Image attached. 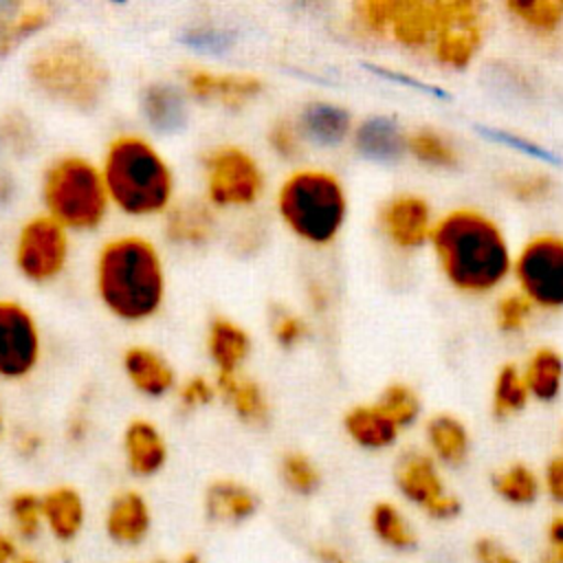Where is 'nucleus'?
I'll use <instances>...</instances> for the list:
<instances>
[{"instance_id": "1a4fd4ad", "label": "nucleus", "mask_w": 563, "mask_h": 563, "mask_svg": "<svg viewBox=\"0 0 563 563\" xmlns=\"http://www.w3.org/2000/svg\"><path fill=\"white\" fill-rule=\"evenodd\" d=\"M262 189V169L242 147L222 145L207 156V191L216 205L244 207L255 202Z\"/></svg>"}, {"instance_id": "de8ad7c7", "label": "nucleus", "mask_w": 563, "mask_h": 563, "mask_svg": "<svg viewBox=\"0 0 563 563\" xmlns=\"http://www.w3.org/2000/svg\"><path fill=\"white\" fill-rule=\"evenodd\" d=\"M24 543L9 530H0V563H18L24 554Z\"/></svg>"}, {"instance_id": "7c9ffc66", "label": "nucleus", "mask_w": 563, "mask_h": 563, "mask_svg": "<svg viewBox=\"0 0 563 563\" xmlns=\"http://www.w3.org/2000/svg\"><path fill=\"white\" fill-rule=\"evenodd\" d=\"M51 20L48 4L15 7L11 13H0V53L11 51L29 33L40 31Z\"/></svg>"}, {"instance_id": "c85d7f7f", "label": "nucleus", "mask_w": 563, "mask_h": 563, "mask_svg": "<svg viewBox=\"0 0 563 563\" xmlns=\"http://www.w3.org/2000/svg\"><path fill=\"white\" fill-rule=\"evenodd\" d=\"M369 526L378 541L394 550H409L416 545V532L407 517L389 501H378L369 512Z\"/></svg>"}, {"instance_id": "37998d69", "label": "nucleus", "mask_w": 563, "mask_h": 563, "mask_svg": "<svg viewBox=\"0 0 563 563\" xmlns=\"http://www.w3.org/2000/svg\"><path fill=\"white\" fill-rule=\"evenodd\" d=\"M543 482H545L548 495H550L556 504H563V455L552 457V460L548 462Z\"/></svg>"}, {"instance_id": "bb28decb", "label": "nucleus", "mask_w": 563, "mask_h": 563, "mask_svg": "<svg viewBox=\"0 0 563 563\" xmlns=\"http://www.w3.org/2000/svg\"><path fill=\"white\" fill-rule=\"evenodd\" d=\"M125 369H128V376L132 378V383L150 396H158V394L167 391L174 380L169 365L158 354H154L152 350H145V347L128 350Z\"/></svg>"}, {"instance_id": "2f4dec72", "label": "nucleus", "mask_w": 563, "mask_h": 563, "mask_svg": "<svg viewBox=\"0 0 563 563\" xmlns=\"http://www.w3.org/2000/svg\"><path fill=\"white\" fill-rule=\"evenodd\" d=\"M495 493L512 506H530L539 497V479L526 464H510L493 475Z\"/></svg>"}, {"instance_id": "423d86ee", "label": "nucleus", "mask_w": 563, "mask_h": 563, "mask_svg": "<svg viewBox=\"0 0 563 563\" xmlns=\"http://www.w3.org/2000/svg\"><path fill=\"white\" fill-rule=\"evenodd\" d=\"M106 183L117 205L128 213H152L165 207L172 176L163 158L139 139H119L106 158Z\"/></svg>"}, {"instance_id": "9d476101", "label": "nucleus", "mask_w": 563, "mask_h": 563, "mask_svg": "<svg viewBox=\"0 0 563 563\" xmlns=\"http://www.w3.org/2000/svg\"><path fill=\"white\" fill-rule=\"evenodd\" d=\"M398 490L435 519H451L460 512L457 497L444 490L442 477L427 453L409 451L396 464Z\"/></svg>"}, {"instance_id": "a878e982", "label": "nucleus", "mask_w": 563, "mask_h": 563, "mask_svg": "<svg viewBox=\"0 0 563 563\" xmlns=\"http://www.w3.org/2000/svg\"><path fill=\"white\" fill-rule=\"evenodd\" d=\"M143 112L147 121L161 132H174L187 121V106L183 95L169 84H154L143 95Z\"/></svg>"}, {"instance_id": "72a5a7b5", "label": "nucleus", "mask_w": 563, "mask_h": 563, "mask_svg": "<svg viewBox=\"0 0 563 563\" xmlns=\"http://www.w3.org/2000/svg\"><path fill=\"white\" fill-rule=\"evenodd\" d=\"M506 11L532 33H554L563 24L561 0H532L506 2Z\"/></svg>"}, {"instance_id": "412c9836", "label": "nucleus", "mask_w": 563, "mask_h": 563, "mask_svg": "<svg viewBox=\"0 0 563 563\" xmlns=\"http://www.w3.org/2000/svg\"><path fill=\"white\" fill-rule=\"evenodd\" d=\"M343 427L347 431V435L363 449L369 451H378L385 449L389 444H394L396 435H398V427L378 409V405H358L352 407L345 418H343Z\"/></svg>"}, {"instance_id": "4be33fe9", "label": "nucleus", "mask_w": 563, "mask_h": 563, "mask_svg": "<svg viewBox=\"0 0 563 563\" xmlns=\"http://www.w3.org/2000/svg\"><path fill=\"white\" fill-rule=\"evenodd\" d=\"M521 376L530 396L541 402H550L563 387V358L552 347H539L530 354Z\"/></svg>"}, {"instance_id": "f03ea898", "label": "nucleus", "mask_w": 563, "mask_h": 563, "mask_svg": "<svg viewBox=\"0 0 563 563\" xmlns=\"http://www.w3.org/2000/svg\"><path fill=\"white\" fill-rule=\"evenodd\" d=\"M431 246L451 286L482 295L497 288L512 268L499 224L477 209H453L431 229Z\"/></svg>"}, {"instance_id": "a18cd8bd", "label": "nucleus", "mask_w": 563, "mask_h": 563, "mask_svg": "<svg viewBox=\"0 0 563 563\" xmlns=\"http://www.w3.org/2000/svg\"><path fill=\"white\" fill-rule=\"evenodd\" d=\"M183 402L194 407V405H205L211 400L213 391L209 387V383L205 378H191L185 387H183Z\"/></svg>"}, {"instance_id": "7ed1b4c3", "label": "nucleus", "mask_w": 563, "mask_h": 563, "mask_svg": "<svg viewBox=\"0 0 563 563\" xmlns=\"http://www.w3.org/2000/svg\"><path fill=\"white\" fill-rule=\"evenodd\" d=\"M99 292L123 319L152 314L163 297V271L152 244L141 238L110 242L99 257Z\"/></svg>"}, {"instance_id": "2eb2a0df", "label": "nucleus", "mask_w": 563, "mask_h": 563, "mask_svg": "<svg viewBox=\"0 0 563 563\" xmlns=\"http://www.w3.org/2000/svg\"><path fill=\"white\" fill-rule=\"evenodd\" d=\"M42 517L44 534L55 543L68 545L81 537L88 521V508L77 488L59 484L42 495Z\"/></svg>"}, {"instance_id": "a211bd4d", "label": "nucleus", "mask_w": 563, "mask_h": 563, "mask_svg": "<svg viewBox=\"0 0 563 563\" xmlns=\"http://www.w3.org/2000/svg\"><path fill=\"white\" fill-rule=\"evenodd\" d=\"M187 86L198 99H213L224 106L238 108L262 92V81L253 75L240 73H207L194 70L187 75Z\"/></svg>"}, {"instance_id": "79ce46f5", "label": "nucleus", "mask_w": 563, "mask_h": 563, "mask_svg": "<svg viewBox=\"0 0 563 563\" xmlns=\"http://www.w3.org/2000/svg\"><path fill=\"white\" fill-rule=\"evenodd\" d=\"M473 556L477 563H519L504 545H499L490 537H482L475 541Z\"/></svg>"}, {"instance_id": "dca6fc26", "label": "nucleus", "mask_w": 563, "mask_h": 563, "mask_svg": "<svg viewBox=\"0 0 563 563\" xmlns=\"http://www.w3.org/2000/svg\"><path fill=\"white\" fill-rule=\"evenodd\" d=\"M356 152L376 163H394L407 152V134L391 117H367L354 130Z\"/></svg>"}, {"instance_id": "58836bf2", "label": "nucleus", "mask_w": 563, "mask_h": 563, "mask_svg": "<svg viewBox=\"0 0 563 563\" xmlns=\"http://www.w3.org/2000/svg\"><path fill=\"white\" fill-rule=\"evenodd\" d=\"M506 187L521 202H539L550 196L552 180L545 174H517L508 178Z\"/></svg>"}, {"instance_id": "f3484780", "label": "nucleus", "mask_w": 563, "mask_h": 563, "mask_svg": "<svg viewBox=\"0 0 563 563\" xmlns=\"http://www.w3.org/2000/svg\"><path fill=\"white\" fill-rule=\"evenodd\" d=\"M205 515L213 523H242L257 510V495L235 479H216L205 490Z\"/></svg>"}, {"instance_id": "f8f14e48", "label": "nucleus", "mask_w": 563, "mask_h": 563, "mask_svg": "<svg viewBox=\"0 0 563 563\" xmlns=\"http://www.w3.org/2000/svg\"><path fill=\"white\" fill-rule=\"evenodd\" d=\"M152 508L143 493L139 490H119L106 506L101 517L103 534L110 543L123 550L141 548L152 532Z\"/></svg>"}, {"instance_id": "473e14b6", "label": "nucleus", "mask_w": 563, "mask_h": 563, "mask_svg": "<svg viewBox=\"0 0 563 563\" xmlns=\"http://www.w3.org/2000/svg\"><path fill=\"white\" fill-rule=\"evenodd\" d=\"M407 152L429 167L449 169L457 165V152L455 147L435 130L422 128L407 136Z\"/></svg>"}, {"instance_id": "ea45409f", "label": "nucleus", "mask_w": 563, "mask_h": 563, "mask_svg": "<svg viewBox=\"0 0 563 563\" xmlns=\"http://www.w3.org/2000/svg\"><path fill=\"white\" fill-rule=\"evenodd\" d=\"M268 143L282 158H295L301 150V132L297 123L288 119H279L268 130Z\"/></svg>"}, {"instance_id": "cd10ccee", "label": "nucleus", "mask_w": 563, "mask_h": 563, "mask_svg": "<svg viewBox=\"0 0 563 563\" xmlns=\"http://www.w3.org/2000/svg\"><path fill=\"white\" fill-rule=\"evenodd\" d=\"M7 530L22 543L37 541L44 534L42 495H35L31 490H15L7 499Z\"/></svg>"}, {"instance_id": "4468645a", "label": "nucleus", "mask_w": 563, "mask_h": 563, "mask_svg": "<svg viewBox=\"0 0 563 563\" xmlns=\"http://www.w3.org/2000/svg\"><path fill=\"white\" fill-rule=\"evenodd\" d=\"M37 358V332L31 317L11 301H0V374L22 376Z\"/></svg>"}, {"instance_id": "0eeeda50", "label": "nucleus", "mask_w": 563, "mask_h": 563, "mask_svg": "<svg viewBox=\"0 0 563 563\" xmlns=\"http://www.w3.org/2000/svg\"><path fill=\"white\" fill-rule=\"evenodd\" d=\"M44 198L55 218L70 227H95L106 211L99 174L81 158H64L46 174Z\"/></svg>"}, {"instance_id": "603ef678", "label": "nucleus", "mask_w": 563, "mask_h": 563, "mask_svg": "<svg viewBox=\"0 0 563 563\" xmlns=\"http://www.w3.org/2000/svg\"><path fill=\"white\" fill-rule=\"evenodd\" d=\"M18 563H46L42 556H37V554H31V552H24L22 556H20V561Z\"/></svg>"}, {"instance_id": "6ab92c4d", "label": "nucleus", "mask_w": 563, "mask_h": 563, "mask_svg": "<svg viewBox=\"0 0 563 563\" xmlns=\"http://www.w3.org/2000/svg\"><path fill=\"white\" fill-rule=\"evenodd\" d=\"M297 128L301 136L310 139L314 145L336 147L347 139L352 130V119L341 106L314 101L301 110Z\"/></svg>"}, {"instance_id": "aec40b11", "label": "nucleus", "mask_w": 563, "mask_h": 563, "mask_svg": "<svg viewBox=\"0 0 563 563\" xmlns=\"http://www.w3.org/2000/svg\"><path fill=\"white\" fill-rule=\"evenodd\" d=\"M123 451L128 468L136 477L156 475L167 460V446L161 433L145 420H136L128 427L123 438Z\"/></svg>"}, {"instance_id": "4c0bfd02", "label": "nucleus", "mask_w": 563, "mask_h": 563, "mask_svg": "<svg viewBox=\"0 0 563 563\" xmlns=\"http://www.w3.org/2000/svg\"><path fill=\"white\" fill-rule=\"evenodd\" d=\"M530 314H532V303L521 292H510L501 297L495 308L497 328L508 334L521 332L530 321Z\"/></svg>"}, {"instance_id": "49530a36", "label": "nucleus", "mask_w": 563, "mask_h": 563, "mask_svg": "<svg viewBox=\"0 0 563 563\" xmlns=\"http://www.w3.org/2000/svg\"><path fill=\"white\" fill-rule=\"evenodd\" d=\"M550 559L563 563V515L554 517L548 526V552Z\"/></svg>"}, {"instance_id": "e433bc0d", "label": "nucleus", "mask_w": 563, "mask_h": 563, "mask_svg": "<svg viewBox=\"0 0 563 563\" xmlns=\"http://www.w3.org/2000/svg\"><path fill=\"white\" fill-rule=\"evenodd\" d=\"M279 473H282L284 484L297 495H312L321 484L319 468L314 466V462L308 455H303L299 451H290L282 457Z\"/></svg>"}, {"instance_id": "c03bdc74", "label": "nucleus", "mask_w": 563, "mask_h": 563, "mask_svg": "<svg viewBox=\"0 0 563 563\" xmlns=\"http://www.w3.org/2000/svg\"><path fill=\"white\" fill-rule=\"evenodd\" d=\"M187 40L198 48H211V51H222L229 44V35L216 29H196Z\"/></svg>"}, {"instance_id": "8fccbe9b", "label": "nucleus", "mask_w": 563, "mask_h": 563, "mask_svg": "<svg viewBox=\"0 0 563 563\" xmlns=\"http://www.w3.org/2000/svg\"><path fill=\"white\" fill-rule=\"evenodd\" d=\"M13 196V180L7 172H0V205Z\"/></svg>"}, {"instance_id": "5701e85b", "label": "nucleus", "mask_w": 563, "mask_h": 563, "mask_svg": "<svg viewBox=\"0 0 563 563\" xmlns=\"http://www.w3.org/2000/svg\"><path fill=\"white\" fill-rule=\"evenodd\" d=\"M251 350L249 334L227 319H216L209 330V352L220 374H235Z\"/></svg>"}, {"instance_id": "6e6552de", "label": "nucleus", "mask_w": 563, "mask_h": 563, "mask_svg": "<svg viewBox=\"0 0 563 563\" xmlns=\"http://www.w3.org/2000/svg\"><path fill=\"white\" fill-rule=\"evenodd\" d=\"M521 295L539 308H563V238L534 235L512 262Z\"/></svg>"}, {"instance_id": "b1692460", "label": "nucleus", "mask_w": 563, "mask_h": 563, "mask_svg": "<svg viewBox=\"0 0 563 563\" xmlns=\"http://www.w3.org/2000/svg\"><path fill=\"white\" fill-rule=\"evenodd\" d=\"M220 391L233 411L249 424H264L268 420V402L257 383L235 374H220Z\"/></svg>"}, {"instance_id": "c9c22d12", "label": "nucleus", "mask_w": 563, "mask_h": 563, "mask_svg": "<svg viewBox=\"0 0 563 563\" xmlns=\"http://www.w3.org/2000/svg\"><path fill=\"white\" fill-rule=\"evenodd\" d=\"M376 405L398 429L409 427L420 413V400H418L416 391L402 383H394V385L385 387V391L380 394Z\"/></svg>"}, {"instance_id": "393cba45", "label": "nucleus", "mask_w": 563, "mask_h": 563, "mask_svg": "<svg viewBox=\"0 0 563 563\" xmlns=\"http://www.w3.org/2000/svg\"><path fill=\"white\" fill-rule=\"evenodd\" d=\"M427 440L433 453L449 466H460L468 455V431L455 416H433L427 422Z\"/></svg>"}, {"instance_id": "39448f33", "label": "nucleus", "mask_w": 563, "mask_h": 563, "mask_svg": "<svg viewBox=\"0 0 563 563\" xmlns=\"http://www.w3.org/2000/svg\"><path fill=\"white\" fill-rule=\"evenodd\" d=\"M31 81L51 99L73 108H95L108 88V66L79 40H55L29 62Z\"/></svg>"}, {"instance_id": "3c124183", "label": "nucleus", "mask_w": 563, "mask_h": 563, "mask_svg": "<svg viewBox=\"0 0 563 563\" xmlns=\"http://www.w3.org/2000/svg\"><path fill=\"white\" fill-rule=\"evenodd\" d=\"M156 563H202V559L196 552H185V554H180L176 559H161Z\"/></svg>"}, {"instance_id": "a19ab883", "label": "nucleus", "mask_w": 563, "mask_h": 563, "mask_svg": "<svg viewBox=\"0 0 563 563\" xmlns=\"http://www.w3.org/2000/svg\"><path fill=\"white\" fill-rule=\"evenodd\" d=\"M273 334H275V341L282 345V347H295L297 343H301L308 334V328L303 323L301 317H297L295 312L290 310H277L275 317H273Z\"/></svg>"}, {"instance_id": "f704fd0d", "label": "nucleus", "mask_w": 563, "mask_h": 563, "mask_svg": "<svg viewBox=\"0 0 563 563\" xmlns=\"http://www.w3.org/2000/svg\"><path fill=\"white\" fill-rule=\"evenodd\" d=\"M528 389L523 383L521 372L512 365L506 363L499 367L497 376H495V385H493V411L497 418H506L512 416L517 411H521L528 402Z\"/></svg>"}, {"instance_id": "20e7f679", "label": "nucleus", "mask_w": 563, "mask_h": 563, "mask_svg": "<svg viewBox=\"0 0 563 563\" xmlns=\"http://www.w3.org/2000/svg\"><path fill=\"white\" fill-rule=\"evenodd\" d=\"M277 211L297 238L325 246L345 224L347 196L334 174L325 169H297L277 191Z\"/></svg>"}, {"instance_id": "f257e3e1", "label": "nucleus", "mask_w": 563, "mask_h": 563, "mask_svg": "<svg viewBox=\"0 0 563 563\" xmlns=\"http://www.w3.org/2000/svg\"><path fill=\"white\" fill-rule=\"evenodd\" d=\"M352 18L363 33L453 70L466 68L484 42V9L471 0H361Z\"/></svg>"}, {"instance_id": "c756f323", "label": "nucleus", "mask_w": 563, "mask_h": 563, "mask_svg": "<svg viewBox=\"0 0 563 563\" xmlns=\"http://www.w3.org/2000/svg\"><path fill=\"white\" fill-rule=\"evenodd\" d=\"M167 233L176 242L202 244L213 233V218L200 202H185L176 207L167 222Z\"/></svg>"}, {"instance_id": "09e8293b", "label": "nucleus", "mask_w": 563, "mask_h": 563, "mask_svg": "<svg viewBox=\"0 0 563 563\" xmlns=\"http://www.w3.org/2000/svg\"><path fill=\"white\" fill-rule=\"evenodd\" d=\"M314 556H317L319 563H352L345 552H341L339 548L328 545V543L317 545V548H314Z\"/></svg>"}, {"instance_id": "ddd939ff", "label": "nucleus", "mask_w": 563, "mask_h": 563, "mask_svg": "<svg viewBox=\"0 0 563 563\" xmlns=\"http://www.w3.org/2000/svg\"><path fill=\"white\" fill-rule=\"evenodd\" d=\"M378 224L398 249H418L431 238V209L427 200L413 194L389 198L378 209Z\"/></svg>"}, {"instance_id": "9b49d317", "label": "nucleus", "mask_w": 563, "mask_h": 563, "mask_svg": "<svg viewBox=\"0 0 563 563\" xmlns=\"http://www.w3.org/2000/svg\"><path fill=\"white\" fill-rule=\"evenodd\" d=\"M18 264L22 273L35 282L59 273L66 260V238L55 220H31L18 240Z\"/></svg>"}]
</instances>
